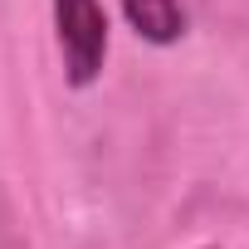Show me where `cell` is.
Returning a JSON list of instances; mask_svg holds the SVG:
<instances>
[{"label":"cell","instance_id":"obj_1","mask_svg":"<svg viewBox=\"0 0 249 249\" xmlns=\"http://www.w3.org/2000/svg\"><path fill=\"white\" fill-rule=\"evenodd\" d=\"M49 5H54V35L64 54V78L73 88L98 83L107 64V39H112L103 0H49Z\"/></svg>","mask_w":249,"mask_h":249},{"label":"cell","instance_id":"obj_2","mask_svg":"<svg viewBox=\"0 0 249 249\" xmlns=\"http://www.w3.org/2000/svg\"><path fill=\"white\" fill-rule=\"evenodd\" d=\"M132 35L147 44H176L186 35V5L181 0H122Z\"/></svg>","mask_w":249,"mask_h":249}]
</instances>
